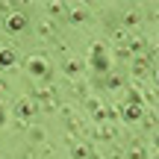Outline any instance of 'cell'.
I'll return each mask as SVG.
<instances>
[{"mask_svg": "<svg viewBox=\"0 0 159 159\" xmlns=\"http://www.w3.org/2000/svg\"><path fill=\"white\" fill-rule=\"evenodd\" d=\"M12 112H15V118H18V121L33 118V115H35V100H33V97H21V100L15 103V109H12Z\"/></svg>", "mask_w": 159, "mask_h": 159, "instance_id": "1", "label": "cell"}, {"mask_svg": "<svg viewBox=\"0 0 159 159\" xmlns=\"http://www.w3.org/2000/svg\"><path fill=\"white\" fill-rule=\"evenodd\" d=\"M27 71H30L33 77H47V74H50V62H47L44 56H33V59L27 62Z\"/></svg>", "mask_w": 159, "mask_h": 159, "instance_id": "2", "label": "cell"}, {"mask_svg": "<svg viewBox=\"0 0 159 159\" xmlns=\"http://www.w3.org/2000/svg\"><path fill=\"white\" fill-rule=\"evenodd\" d=\"M121 115H124V121L136 124V121H142L144 115H148V109H144L142 103H127V106H124V112H121Z\"/></svg>", "mask_w": 159, "mask_h": 159, "instance_id": "3", "label": "cell"}, {"mask_svg": "<svg viewBox=\"0 0 159 159\" xmlns=\"http://www.w3.org/2000/svg\"><path fill=\"white\" fill-rule=\"evenodd\" d=\"M27 21L30 18L24 15V12H12V15L6 18V30H9V33H21V30L27 27Z\"/></svg>", "mask_w": 159, "mask_h": 159, "instance_id": "4", "label": "cell"}, {"mask_svg": "<svg viewBox=\"0 0 159 159\" xmlns=\"http://www.w3.org/2000/svg\"><path fill=\"white\" fill-rule=\"evenodd\" d=\"M91 68H94V74H109V56H106V53L91 56Z\"/></svg>", "mask_w": 159, "mask_h": 159, "instance_id": "5", "label": "cell"}, {"mask_svg": "<svg viewBox=\"0 0 159 159\" xmlns=\"http://www.w3.org/2000/svg\"><path fill=\"white\" fill-rule=\"evenodd\" d=\"M130 71H133L136 77H144V74L150 71V62H148L144 56H136V59H133V65H130Z\"/></svg>", "mask_w": 159, "mask_h": 159, "instance_id": "6", "label": "cell"}, {"mask_svg": "<svg viewBox=\"0 0 159 159\" xmlns=\"http://www.w3.org/2000/svg\"><path fill=\"white\" fill-rule=\"evenodd\" d=\"M12 65H15V50L12 47H0V71L12 68Z\"/></svg>", "mask_w": 159, "mask_h": 159, "instance_id": "7", "label": "cell"}, {"mask_svg": "<svg viewBox=\"0 0 159 159\" xmlns=\"http://www.w3.org/2000/svg\"><path fill=\"white\" fill-rule=\"evenodd\" d=\"M144 50H148V39H133L130 44H127V53H136V56L144 53Z\"/></svg>", "mask_w": 159, "mask_h": 159, "instance_id": "8", "label": "cell"}, {"mask_svg": "<svg viewBox=\"0 0 159 159\" xmlns=\"http://www.w3.org/2000/svg\"><path fill=\"white\" fill-rule=\"evenodd\" d=\"M91 156V148L89 144H77L74 150H71V159H89Z\"/></svg>", "mask_w": 159, "mask_h": 159, "instance_id": "9", "label": "cell"}, {"mask_svg": "<svg viewBox=\"0 0 159 159\" xmlns=\"http://www.w3.org/2000/svg\"><path fill=\"white\" fill-rule=\"evenodd\" d=\"M112 136H115L112 127H94V139H100V142H109Z\"/></svg>", "mask_w": 159, "mask_h": 159, "instance_id": "10", "label": "cell"}, {"mask_svg": "<svg viewBox=\"0 0 159 159\" xmlns=\"http://www.w3.org/2000/svg\"><path fill=\"white\" fill-rule=\"evenodd\" d=\"M106 89H109V91H118V89H124V80H121L118 74H109V77H106Z\"/></svg>", "mask_w": 159, "mask_h": 159, "instance_id": "11", "label": "cell"}, {"mask_svg": "<svg viewBox=\"0 0 159 159\" xmlns=\"http://www.w3.org/2000/svg\"><path fill=\"white\" fill-rule=\"evenodd\" d=\"M62 71H65L68 77H77V74H80V62H77V59H68V62L62 65Z\"/></svg>", "mask_w": 159, "mask_h": 159, "instance_id": "12", "label": "cell"}, {"mask_svg": "<svg viewBox=\"0 0 159 159\" xmlns=\"http://www.w3.org/2000/svg\"><path fill=\"white\" fill-rule=\"evenodd\" d=\"M85 18H89V15H85V9H74V12H68V21H71V24H83Z\"/></svg>", "mask_w": 159, "mask_h": 159, "instance_id": "13", "label": "cell"}, {"mask_svg": "<svg viewBox=\"0 0 159 159\" xmlns=\"http://www.w3.org/2000/svg\"><path fill=\"white\" fill-rule=\"evenodd\" d=\"M68 130L74 133V136H83V124H80V118H74V115H71V118H68Z\"/></svg>", "mask_w": 159, "mask_h": 159, "instance_id": "14", "label": "cell"}, {"mask_svg": "<svg viewBox=\"0 0 159 159\" xmlns=\"http://www.w3.org/2000/svg\"><path fill=\"white\" fill-rule=\"evenodd\" d=\"M127 27H136V24H142V15H139V12H127Z\"/></svg>", "mask_w": 159, "mask_h": 159, "instance_id": "15", "label": "cell"}, {"mask_svg": "<svg viewBox=\"0 0 159 159\" xmlns=\"http://www.w3.org/2000/svg\"><path fill=\"white\" fill-rule=\"evenodd\" d=\"M39 35H53V24L50 21H41L39 24Z\"/></svg>", "mask_w": 159, "mask_h": 159, "instance_id": "16", "label": "cell"}, {"mask_svg": "<svg viewBox=\"0 0 159 159\" xmlns=\"http://www.w3.org/2000/svg\"><path fill=\"white\" fill-rule=\"evenodd\" d=\"M30 139H33V142H41V139H44V130H41V127H33V130H30Z\"/></svg>", "mask_w": 159, "mask_h": 159, "instance_id": "17", "label": "cell"}, {"mask_svg": "<svg viewBox=\"0 0 159 159\" xmlns=\"http://www.w3.org/2000/svg\"><path fill=\"white\" fill-rule=\"evenodd\" d=\"M130 159H148V153H144V150H142V148L136 144V148L130 150Z\"/></svg>", "mask_w": 159, "mask_h": 159, "instance_id": "18", "label": "cell"}, {"mask_svg": "<svg viewBox=\"0 0 159 159\" xmlns=\"http://www.w3.org/2000/svg\"><path fill=\"white\" fill-rule=\"evenodd\" d=\"M47 12H50V15H62L65 6H62V3H50V6H47Z\"/></svg>", "mask_w": 159, "mask_h": 159, "instance_id": "19", "label": "cell"}, {"mask_svg": "<svg viewBox=\"0 0 159 159\" xmlns=\"http://www.w3.org/2000/svg\"><path fill=\"white\" fill-rule=\"evenodd\" d=\"M144 124H148V130H153V127H156V118H153V115H144Z\"/></svg>", "mask_w": 159, "mask_h": 159, "instance_id": "20", "label": "cell"}, {"mask_svg": "<svg viewBox=\"0 0 159 159\" xmlns=\"http://www.w3.org/2000/svg\"><path fill=\"white\" fill-rule=\"evenodd\" d=\"M6 124V112H3V106H0V127Z\"/></svg>", "mask_w": 159, "mask_h": 159, "instance_id": "21", "label": "cell"}, {"mask_svg": "<svg viewBox=\"0 0 159 159\" xmlns=\"http://www.w3.org/2000/svg\"><path fill=\"white\" fill-rule=\"evenodd\" d=\"M3 89H6V85H3V83H0V97H3Z\"/></svg>", "mask_w": 159, "mask_h": 159, "instance_id": "22", "label": "cell"}]
</instances>
